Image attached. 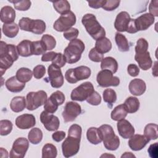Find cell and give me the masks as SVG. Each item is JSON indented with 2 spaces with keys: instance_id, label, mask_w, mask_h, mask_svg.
<instances>
[{
  "instance_id": "cell-45",
  "label": "cell",
  "mask_w": 158,
  "mask_h": 158,
  "mask_svg": "<svg viewBox=\"0 0 158 158\" xmlns=\"http://www.w3.org/2000/svg\"><path fill=\"white\" fill-rule=\"evenodd\" d=\"M79 34V31L76 28H70V29L67 30V31L64 32L63 36L64 37L70 41L77 39Z\"/></svg>"
},
{
  "instance_id": "cell-62",
  "label": "cell",
  "mask_w": 158,
  "mask_h": 158,
  "mask_svg": "<svg viewBox=\"0 0 158 158\" xmlns=\"http://www.w3.org/2000/svg\"><path fill=\"white\" fill-rule=\"evenodd\" d=\"M115 157V156L114 155H110V154H102V156H101V157Z\"/></svg>"
},
{
  "instance_id": "cell-61",
  "label": "cell",
  "mask_w": 158,
  "mask_h": 158,
  "mask_svg": "<svg viewBox=\"0 0 158 158\" xmlns=\"http://www.w3.org/2000/svg\"><path fill=\"white\" fill-rule=\"evenodd\" d=\"M157 62L156 61L154 62V67H152V75L154 76V77H157Z\"/></svg>"
},
{
  "instance_id": "cell-3",
  "label": "cell",
  "mask_w": 158,
  "mask_h": 158,
  "mask_svg": "<svg viewBox=\"0 0 158 158\" xmlns=\"http://www.w3.org/2000/svg\"><path fill=\"white\" fill-rule=\"evenodd\" d=\"M85 48L84 43L80 39H75L70 41L64 51L66 62L70 64L77 62L81 59V54Z\"/></svg>"
},
{
  "instance_id": "cell-32",
  "label": "cell",
  "mask_w": 158,
  "mask_h": 158,
  "mask_svg": "<svg viewBox=\"0 0 158 158\" xmlns=\"http://www.w3.org/2000/svg\"><path fill=\"white\" fill-rule=\"evenodd\" d=\"M2 33L8 38H12L17 36L19 31V27L15 23H4L2 25Z\"/></svg>"
},
{
  "instance_id": "cell-6",
  "label": "cell",
  "mask_w": 158,
  "mask_h": 158,
  "mask_svg": "<svg viewBox=\"0 0 158 158\" xmlns=\"http://www.w3.org/2000/svg\"><path fill=\"white\" fill-rule=\"evenodd\" d=\"M47 99V93L43 90L29 92L26 96V107L28 110H34L44 105Z\"/></svg>"
},
{
  "instance_id": "cell-18",
  "label": "cell",
  "mask_w": 158,
  "mask_h": 158,
  "mask_svg": "<svg viewBox=\"0 0 158 158\" xmlns=\"http://www.w3.org/2000/svg\"><path fill=\"white\" fill-rule=\"evenodd\" d=\"M154 17L149 13L141 15L135 19V23L138 31L147 30L154 23Z\"/></svg>"
},
{
  "instance_id": "cell-24",
  "label": "cell",
  "mask_w": 158,
  "mask_h": 158,
  "mask_svg": "<svg viewBox=\"0 0 158 158\" xmlns=\"http://www.w3.org/2000/svg\"><path fill=\"white\" fill-rule=\"evenodd\" d=\"M31 44L32 41L28 40H24L20 42L17 46L19 55L22 57H28L31 56Z\"/></svg>"
},
{
  "instance_id": "cell-16",
  "label": "cell",
  "mask_w": 158,
  "mask_h": 158,
  "mask_svg": "<svg viewBox=\"0 0 158 158\" xmlns=\"http://www.w3.org/2000/svg\"><path fill=\"white\" fill-rule=\"evenodd\" d=\"M36 124L35 117L30 114H24L18 116L15 119L16 126L22 130L29 129Z\"/></svg>"
},
{
  "instance_id": "cell-42",
  "label": "cell",
  "mask_w": 158,
  "mask_h": 158,
  "mask_svg": "<svg viewBox=\"0 0 158 158\" xmlns=\"http://www.w3.org/2000/svg\"><path fill=\"white\" fill-rule=\"evenodd\" d=\"M13 125L9 120H1L0 121V135L6 136L12 130Z\"/></svg>"
},
{
  "instance_id": "cell-43",
  "label": "cell",
  "mask_w": 158,
  "mask_h": 158,
  "mask_svg": "<svg viewBox=\"0 0 158 158\" xmlns=\"http://www.w3.org/2000/svg\"><path fill=\"white\" fill-rule=\"evenodd\" d=\"M49 98L57 105H62L65 101V96L60 91H56L51 94Z\"/></svg>"
},
{
  "instance_id": "cell-1",
  "label": "cell",
  "mask_w": 158,
  "mask_h": 158,
  "mask_svg": "<svg viewBox=\"0 0 158 158\" xmlns=\"http://www.w3.org/2000/svg\"><path fill=\"white\" fill-rule=\"evenodd\" d=\"M81 22L88 33L96 41L106 36V31L101 25L94 15L86 14L81 19Z\"/></svg>"
},
{
  "instance_id": "cell-19",
  "label": "cell",
  "mask_w": 158,
  "mask_h": 158,
  "mask_svg": "<svg viewBox=\"0 0 158 158\" xmlns=\"http://www.w3.org/2000/svg\"><path fill=\"white\" fill-rule=\"evenodd\" d=\"M149 141L144 135L136 134L130 138L128 144L131 150L138 151L144 148Z\"/></svg>"
},
{
  "instance_id": "cell-7",
  "label": "cell",
  "mask_w": 158,
  "mask_h": 158,
  "mask_svg": "<svg viewBox=\"0 0 158 158\" xmlns=\"http://www.w3.org/2000/svg\"><path fill=\"white\" fill-rule=\"evenodd\" d=\"M94 91V88L92 83L86 81L80 84L72 91L70 98L73 101L82 102L86 100Z\"/></svg>"
},
{
  "instance_id": "cell-10",
  "label": "cell",
  "mask_w": 158,
  "mask_h": 158,
  "mask_svg": "<svg viewBox=\"0 0 158 158\" xmlns=\"http://www.w3.org/2000/svg\"><path fill=\"white\" fill-rule=\"evenodd\" d=\"M96 81L101 87L106 88L109 86H117L120 84L118 77L114 76L113 73L109 70H102L99 71L96 77Z\"/></svg>"
},
{
  "instance_id": "cell-49",
  "label": "cell",
  "mask_w": 158,
  "mask_h": 158,
  "mask_svg": "<svg viewBox=\"0 0 158 158\" xmlns=\"http://www.w3.org/2000/svg\"><path fill=\"white\" fill-rule=\"evenodd\" d=\"M58 106H57L50 98H49L44 104V109L46 112L54 114L57 110Z\"/></svg>"
},
{
  "instance_id": "cell-23",
  "label": "cell",
  "mask_w": 158,
  "mask_h": 158,
  "mask_svg": "<svg viewBox=\"0 0 158 158\" xmlns=\"http://www.w3.org/2000/svg\"><path fill=\"white\" fill-rule=\"evenodd\" d=\"M5 85L7 90L12 93H19L25 87V83L19 81L15 76L8 78L6 81Z\"/></svg>"
},
{
  "instance_id": "cell-8",
  "label": "cell",
  "mask_w": 158,
  "mask_h": 158,
  "mask_svg": "<svg viewBox=\"0 0 158 158\" xmlns=\"http://www.w3.org/2000/svg\"><path fill=\"white\" fill-rule=\"evenodd\" d=\"M76 16L72 11H69L60 16L55 21L53 28L59 32H64L70 29L76 23Z\"/></svg>"
},
{
  "instance_id": "cell-9",
  "label": "cell",
  "mask_w": 158,
  "mask_h": 158,
  "mask_svg": "<svg viewBox=\"0 0 158 158\" xmlns=\"http://www.w3.org/2000/svg\"><path fill=\"white\" fill-rule=\"evenodd\" d=\"M80 138L68 135L62 144L63 156L68 158L76 155L80 149Z\"/></svg>"
},
{
  "instance_id": "cell-52",
  "label": "cell",
  "mask_w": 158,
  "mask_h": 158,
  "mask_svg": "<svg viewBox=\"0 0 158 158\" xmlns=\"http://www.w3.org/2000/svg\"><path fill=\"white\" fill-rule=\"evenodd\" d=\"M46 73L45 67L43 65H38L33 68V75L36 79H40L43 78Z\"/></svg>"
},
{
  "instance_id": "cell-15",
  "label": "cell",
  "mask_w": 158,
  "mask_h": 158,
  "mask_svg": "<svg viewBox=\"0 0 158 158\" xmlns=\"http://www.w3.org/2000/svg\"><path fill=\"white\" fill-rule=\"evenodd\" d=\"M131 20L130 14L125 11L118 13L114 22L115 28L120 32L127 31Z\"/></svg>"
},
{
  "instance_id": "cell-12",
  "label": "cell",
  "mask_w": 158,
  "mask_h": 158,
  "mask_svg": "<svg viewBox=\"0 0 158 158\" xmlns=\"http://www.w3.org/2000/svg\"><path fill=\"white\" fill-rule=\"evenodd\" d=\"M81 112V107L79 104L69 101L65 104L62 115L65 122H70L74 121Z\"/></svg>"
},
{
  "instance_id": "cell-50",
  "label": "cell",
  "mask_w": 158,
  "mask_h": 158,
  "mask_svg": "<svg viewBox=\"0 0 158 158\" xmlns=\"http://www.w3.org/2000/svg\"><path fill=\"white\" fill-rule=\"evenodd\" d=\"M119 0H108L106 1L105 4L102 6V9L107 11H112L116 9L120 4Z\"/></svg>"
},
{
  "instance_id": "cell-53",
  "label": "cell",
  "mask_w": 158,
  "mask_h": 158,
  "mask_svg": "<svg viewBox=\"0 0 158 158\" xmlns=\"http://www.w3.org/2000/svg\"><path fill=\"white\" fill-rule=\"evenodd\" d=\"M149 14L154 17L158 16V1L154 0L151 1L149 6Z\"/></svg>"
},
{
  "instance_id": "cell-14",
  "label": "cell",
  "mask_w": 158,
  "mask_h": 158,
  "mask_svg": "<svg viewBox=\"0 0 158 158\" xmlns=\"http://www.w3.org/2000/svg\"><path fill=\"white\" fill-rule=\"evenodd\" d=\"M48 77L52 88H59L64 84V76L60 68L51 64L48 69Z\"/></svg>"
},
{
  "instance_id": "cell-34",
  "label": "cell",
  "mask_w": 158,
  "mask_h": 158,
  "mask_svg": "<svg viewBox=\"0 0 158 158\" xmlns=\"http://www.w3.org/2000/svg\"><path fill=\"white\" fill-rule=\"evenodd\" d=\"M144 135L149 140L157 139L158 137L157 125L155 123H148L144 129Z\"/></svg>"
},
{
  "instance_id": "cell-20",
  "label": "cell",
  "mask_w": 158,
  "mask_h": 158,
  "mask_svg": "<svg viewBox=\"0 0 158 158\" xmlns=\"http://www.w3.org/2000/svg\"><path fill=\"white\" fill-rule=\"evenodd\" d=\"M135 59L138 62L139 68L143 70H148L152 66V60L148 51L135 53Z\"/></svg>"
},
{
  "instance_id": "cell-59",
  "label": "cell",
  "mask_w": 158,
  "mask_h": 158,
  "mask_svg": "<svg viewBox=\"0 0 158 158\" xmlns=\"http://www.w3.org/2000/svg\"><path fill=\"white\" fill-rule=\"evenodd\" d=\"M136 156L132 154L131 152H124V154H123L122 156H121V158H123V157H126V158H128V157H135Z\"/></svg>"
},
{
  "instance_id": "cell-39",
  "label": "cell",
  "mask_w": 158,
  "mask_h": 158,
  "mask_svg": "<svg viewBox=\"0 0 158 158\" xmlns=\"http://www.w3.org/2000/svg\"><path fill=\"white\" fill-rule=\"evenodd\" d=\"M9 2L14 4L16 10L20 11H25L30 9L31 2L28 0H9Z\"/></svg>"
},
{
  "instance_id": "cell-41",
  "label": "cell",
  "mask_w": 158,
  "mask_h": 158,
  "mask_svg": "<svg viewBox=\"0 0 158 158\" xmlns=\"http://www.w3.org/2000/svg\"><path fill=\"white\" fill-rule=\"evenodd\" d=\"M31 50L32 55L39 56L44 54L47 51L44 45L41 42V41H32L31 44Z\"/></svg>"
},
{
  "instance_id": "cell-55",
  "label": "cell",
  "mask_w": 158,
  "mask_h": 158,
  "mask_svg": "<svg viewBox=\"0 0 158 158\" xmlns=\"http://www.w3.org/2000/svg\"><path fill=\"white\" fill-rule=\"evenodd\" d=\"M106 0H98V1H87L90 7L93 9H99L102 7L105 4Z\"/></svg>"
},
{
  "instance_id": "cell-11",
  "label": "cell",
  "mask_w": 158,
  "mask_h": 158,
  "mask_svg": "<svg viewBox=\"0 0 158 158\" xmlns=\"http://www.w3.org/2000/svg\"><path fill=\"white\" fill-rule=\"evenodd\" d=\"M29 140L23 137L18 138L13 143L9 153L10 158H23L28 151Z\"/></svg>"
},
{
  "instance_id": "cell-47",
  "label": "cell",
  "mask_w": 158,
  "mask_h": 158,
  "mask_svg": "<svg viewBox=\"0 0 158 158\" xmlns=\"http://www.w3.org/2000/svg\"><path fill=\"white\" fill-rule=\"evenodd\" d=\"M86 102L92 106L99 105L101 102V96L97 91H94L87 99Z\"/></svg>"
},
{
  "instance_id": "cell-37",
  "label": "cell",
  "mask_w": 158,
  "mask_h": 158,
  "mask_svg": "<svg viewBox=\"0 0 158 158\" xmlns=\"http://www.w3.org/2000/svg\"><path fill=\"white\" fill-rule=\"evenodd\" d=\"M57 154L56 147L51 143H46L42 148V158H55Z\"/></svg>"
},
{
  "instance_id": "cell-36",
  "label": "cell",
  "mask_w": 158,
  "mask_h": 158,
  "mask_svg": "<svg viewBox=\"0 0 158 158\" xmlns=\"http://www.w3.org/2000/svg\"><path fill=\"white\" fill-rule=\"evenodd\" d=\"M52 5L56 11L61 15L69 12L70 10V3L66 0H60L52 2Z\"/></svg>"
},
{
  "instance_id": "cell-40",
  "label": "cell",
  "mask_w": 158,
  "mask_h": 158,
  "mask_svg": "<svg viewBox=\"0 0 158 158\" xmlns=\"http://www.w3.org/2000/svg\"><path fill=\"white\" fill-rule=\"evenodd\" d=\"M41 42L44 45L47 51H51L53 49L56 45V39L51 35L46 34L43 35L41 39Z\"/></svg>"
},
{
  "instance_id": "cell-30",
  "label": "cell",
  "mask_w": 158,
  "mask_h": 158,
  "mask_svg": "<svg viewBox=\"0 0 158 158\" xmlns=\"http://www.w3.org/2000/svg\"><path fill=\"white\" fill-rule=\"evenodd\" d=\"M127 110L123 104L116 106L111 112L110 117L113 120L119 121L124 119L127 115Z\"/></svg>"
},
{
  "instance_id": "cell-58",
  "label": "cell",
  "mask_w": 158,
  "mask_h": 158,
  "mask_svg": "<svg viewBox=\"0 0 158 158\" xmlns=\"http://www.w3.org/2000/svg\"><path fill=\"white\" fill-rule=\"evenodd\" d=\"M65 137V133L63 131H55L52 135V139L56 142H60L63 140Z\"/></svg>"
},
{
  "instance_id": "cell-4",
  "label": "cell",
  "mask_w": 158,
  "mask_h": 158,
  "mask_svg": "<svg viewBox=\"0 0 158 158\" xmlns=\"http://www.w3.org/2000/svg\"><path fill=\"white\" fill-rule=\"evenodd\" d=\"M19 27L22 30L31 32L36 35H41L46 30V23L41 19H31L22 17L19 22Z\"/></svg>"
},
{
  "instance_id": "cell-48",
  "label": "cell",
  "mask_w": 158,
  "mask_h": 158,
  "mask_svg": "<svg viewBox=\"0 0 158 158\" xmlns=\"http://www.w3.org/2000/svg\"><path fill=\"white\" fill-rule=\"evenodd\" d=\"M81 133H82L81 127L80 125L78 124L72 125L68 130V135L73 136L80 138H81Z\"/></svg>"
},
{
  "instance_id": "cell-60",
  "label": "cell",
  "mask_w": 158,
  "mask_h": 158,
  "mask_svg": "<svg viewBox=\"0 0 158 158\" xmlns=\"http://www.w3.org/2000/svg\"><path fill=\"white\" fill-rule=\"evenodd\" d=\"M0 153H1V157H3V154H5L6 157H8V152H7V150L4 149L3 148H1V149H0Z\"/></svg>"
},
{
  "instance_id": "cell-25",
  "label": "cell",
  "mask_w": 158,
  "mask_h": 158,
  "mask_svg": "<svg viewBox=\"0 0 158 158\" xmlns=\"http://www.w3.org/2000/svg\"><path fill=\"white\" fill-rule=\"evenodd\" d=\"M27 107L26 98L23 96L14 97L10 103V109L14 112H20Z\"/></svg>"
},
{
  "instance_id": "cell-2",
  "label": "cell",
  "mask_w": 158,
  "mask_h": 158,
  "mask_svg": "<svg viewBox=\"0 0 158 158\" xmlns=\"http://www.w3.org/2000/svg\"><path fill=\"white\" fill-rule=\"evenodd\" d=\"M98 130L105 148L109 151L117 150L120 146V139L115 134L113 128L110 125L104 124Z\"/></svg>"
},
{
  "instance_id": "cell-51",
  "label": "cell",
  "mask_w": 158,
  "mask_h": 158,
  "mask_svg": "<svg viewBox=\"0 0 158 158\" xmlns=\"http://www.w3.org/2000/svg\"><path fill=\"white\" fill-rule=\"evenodd\" d=\"M66 62H67L64 55L61 52H59L57 54L54 59L52 61V64L59 68H61L65 65Z\"/></svg>"
},
{
  "instance_id": "cell-21",
  "label": "cell",
  "mask_w": 158,
  "mask_h": 158,
  "mask_svg": "<svg viewBox=\"0 0 158 158\" xmlns=\"http://www.w3.org/2000/svg\"><path fill=\"white\" fill-rule=\"evenodd\" d=\"M128 89L131 94L139 96L144 94L146 91V85L143 80L140 78H135L130 82Z\"/></svg>"
},
{
  "instance_id": "cell-26",
  "label": "cell",
  "mask_w": 158,
  "mask_h": 158,
  "mask_svg": "<svg viewBox=\"0 0 158 158\" xmlns=\"http://www.w3.org/2000/svg\"><path fill=\"white\" fill-rule=\"evenodd\" d=\"M94 48L100 53L104 54L110 51L112 48V43L110 40L106 37L96 40Z\"/></svg>"
},
{
  "instance_id": "cell-35",
  "label": "cell",
  "mask_w": 158,
  "mask_h": 158,
  "mask_svg": "<svg viewBox=\"0 0 158 158\" xmlns=\"http://www.w3.org/2000/svg\"><path fill=\"white\" fill-rule=\"evenodd\" d=\"M28 139L29 141L33 144H39L43 139L42 131L37 127L31 128L28 133Z\"/></svg>"
},
{
  "instance_id": "cell-28",
  "label": "cell",
  "mask_w": 158,
  "mask_h": 158,
  "mask_svg": "<svg viewBox=\"0 0 158 158\" xmlns=\"http://www.w3.org/2000/svg\"><path fill=\"white\" fill-rule=\"evenodd\" d=\"M88 141L93 144H98L102 142V139L98 130L96 127H90L86 131Z\"/></svg>"
},
{
  "instance_id": "cell-46",
  "label": "cell",
  "mask_w": 158,
  "mask_h": 158,
  "mask_svg": "<svg viewBox=\"0 0 158 158\" xmlns=\"http://www.w3.org/2000/svg\"><path fill=\"white\" fill-rule=\"evenodd\" d=\"M148 49V42L147 40L144 38H139L137 42L136 46L135 48V53L146 51Z\"/></svg>"
},
{
  "instance_id": "cell-57",
  "label": "cell",
  "mask_w": 158,
  "mask_h": 158,
  "mask_svg": "<svg viewBox=\"0 0 158 158\" xmlns=\"http://www.w3.org/2000/svg\"><path fill=\"white\" fill-rule=\"evenodd\" d=\"M148 152L149 155L152 158L157 157V143H155L149 146Z\"/></svg>"
},
{
  "instance_id": "cell-31",
  "label": "cell",
  "mask_w": 158,
  "mask_h": 158,
  "mask_svg": "<svg viewBox=\"0 0 158 158\" xmlns=\"http://www.w3.org/2000/svg\"><path fill=\"white\" fill-rule=\"evenodd\" d=\"M115 41L118 50L121 52H127L130 50L129 43L125 35L120 33H116Z\"/></svg>"
},
{
  "instance_id": "cell-5",
  "label": "cell",
  "mask_w": 158,
  "mask_h": 158,
  "mask_svg": "<svg viewBox=\"0 0 158 158\" xmlns=\"http://www.w3.org/2000/svg\"><path fill=\"white\" fill-rule=\"evenodd\" d=\"M91 73V69L88 67L81 65L75 69H68L65 73V78L67 82L73 84L78 81L88 78Z\"/></svg>"
},
{
  "instance_id": "cell-33",
  "label": "cell",
  "mask_w": 158,
  "mask_h": 158,
  "mask_svg": "<svg viewBox=\"0 0 158 158\" xmlns=\"http://www.w3.org/2000/svg\"><path fill=\"white\" fill-rule=\"evenodd\" d=\"M33 75V72L30 69L25 67H22L18 69L15 74L17 80L24 83L29 81L31 79Z\"/></svg>"
},
{
  "instance_id": "cell-22",
  "label": "cell",
  "mask_w": 158,
  "mask_h": 158,
  "mask_svg": "<svg viewBox=\"0 0 158 158\" xmlns=\"http://www.w3.org/2000/svg\"><path fill=\"white\" fill-rule=\"evenodd\" d=\"M0 19L4 23H14L15 19V11L9 6H5L2 7L0 12Z\"/></svg>"
},
{
  "instance_id": "cell-56",
  "label": "cell",
  "mask_w": 158,
  "mask_h": 158,
  "mask_svg": "<svg viewBox=\"0 0 158 158\" xmlns=\"http://www.w3.org/2000/svg\"><path fill=\"white\" fill-rule=\"evenodd\" d=\"M57 52L54 51H50L43 54L41 57V61L43 62H49L52 61L57 55Z\"/></svg>"
},
{
  "instance_id": "cell-29",
  "label": "cell",
  "mask_w": 158,
  "mask_h": 158,
  "mask_svg": "<svg viewBox=\"0 0 158 158\" xmlns=\"http://www.w3.org/2000/svg\"><path fill=\"white\" fill-rule=\"evenodd\" d=\"M128 113L133 114L137 112L139 108L140 103L138 99L136 97L130 96L126 99L123 104Z\"/></svg>"
},
{
  "instance_id": "cell-17",
  "label": "cell",
  "mask_w": 158,
  "mask_h": 158,
  "mask_svg": "<svg viewBox=\"0 0 158 158\" xmlns=\"http://www.w3.org/2000/svg\"><path fill=\"white\" fill-rule=\"evenodd\" d=\"M117 128L118 134L124 139L131 138L135 133V128L133 126L129 121L125 118L118 121Z\"/></svg>"
},
{
  "instance_id": "cell-38",
  "label": "cell",
  "mask_w": 158,
  "mask_h": 158,
  "mask_svg": "<svg viewBox=\"0 0 158 158\" xmlns=\"http://www.w3.org/2000/svg\"><path fill=\"white\" fill-rule=\"evenodd\" d=\"M102 97L104 101L107 103L109 107L112 108L113 104L117 100V94L116 92L110 88L106 89L102 93Z\"/></svg>"
},
{
  "instance_id": "cell-54",
  "label": "cell",
  "mask_w": 158,
  "mask_h": 158,
  "mask_svg": "<svg viewBox=\"0 0 158 158\" xmlns=\"http://www.w3.org/2000/svg\"><path fill=\"white\" fill-rule=\"evenodd\" d=\"M127 72L131 77H136L139 73V67L134 64H130L127 67Z\"/></svg>"
},
{
  "instance_id": "cell-27",
  "label": "cell",
  "mask_w": 158,
  "mask_h": 158,
  "mask_svg": "<svg viewBox=\"0 0 158 158\" xmlns=\"http://www.w3.org/2000/svg\"><path fill=\"white\" fill-rule=\"evenodd\" d=\"M101 68L102 70H109L112 73H115L118 69V63L114 57H106L101 61Z\"/></svg>"
},
{
  "instance_id": "cell-13",
  "label": "cell",
  "mask_w": 158,
  "mask_h": 158,
  "mask_svg": "<svg viewBox=\"0 0 158 158\" xmlns=\"http://www.w3.org/2000/svg\"><path fill=\"white\" fill-rule=\"evenodd\" d=\"M40 121L44 128L49 131L57 130L60 125L59 118L44 110L40 114Z\"/></svg>"
},
{
  "instance_id": "cell-44",
  "label": "cell",
  "mask_w": 158,
  "mask_h": 158,
  "mask_svg": "<svg viewBox=\"0 0 158 158\" xmlns=\"http://www.w3.org/2000/svg\"><path fill=\"white\" fill-rule=\"evenodd\" d=\"M89 59L94 62H99L104 59V54L98 52L94 48H93L88 54Z\"/></svg>"
}]
</instances>
